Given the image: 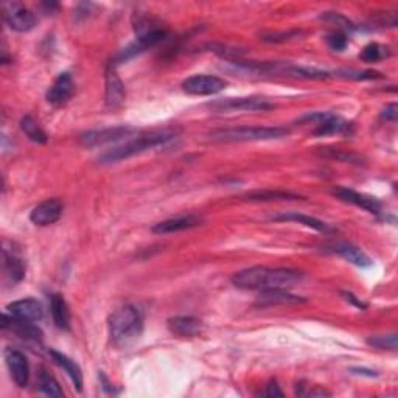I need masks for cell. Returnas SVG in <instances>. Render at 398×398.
<instances>
[{"instance_id":"cell-11","label":"cell","mask_w":398,"mask_h":398,"mask_svg":"<svg viewBox=\"0 0 398 398\" xmlns=\"http://www.w3.org/2000/svg\"><path fill=\"white\" fill-rule=\"evenodd\" d=\"M5 363L6 367H8L14 385L20 389L27 387L30 380V366L24 353L8 347L5 350Z\"/></svg>"},{"instance_id":"cell-35","label":"cell","mask_w":398,"mask_h":398,"mask_svg":"<svg viewBox=\"0 0 398 398\" xmlns=\"http://www.w3.org/2000/svg\"><path fill=\"white\" fill-rule=\"evenodd\" d=\"M398 117V106L397 103H390L387 106L383 109L381 112V118L386 120V122H395Z\"/></svg>"},{"instance_id":"cell-25","label":"cell","mask_w":398,"mask_h":398,"mask_svg":"<svg viewBox=\"0 0 398 398\" xmlns=\"http://www.w3.org/2000/svg\"><path fill=\"white\" fill-rule=\"evenodd\" d=\"M50 356L51 359H54L55 364H58L61 369L69 375V378L72 380V383L75 385V387H77V390H82V372L80 369V366L73 361V359H70L67 355H64V353H59L56 350H50Z\"/></svg>"},{"instance_id":"cell-15","label":"cell","mask_w":398,"mask_h":398,"mask_svg":"<svg viewBox=\"0 0 398 398\" xmlns=\"http://www.w3.org/2000/svg\"><path fill=\"white\" fill-rule=\"evenodd\" d=\"M332 193L335 194L337 199H341L344 202H349V204H353L356 207H361L371 213L377 215V213L381 212V202L377 198L369 197V194L358 193L355 190L347 189V187H336V189H333Z\"/></svg>"},{"instance_id":"cell-24","label":"cell","mask_w":398,"mask_h":398,"mask_svg":"<svg viewBox=\"0 0 398 398\" xmlns=\"http://www.w3.org/2000/svg\"><path fill=\"white\" fill-rule=\"evenodd\" d=\"M50 313L54 318L55 325L59 330L69 332L70 330V311L69 305H67L66 299L61 294H51L50 296Z\"/></svg>"},{"instance_id":"cell-28","label":"cell","mask_w":398,"mask_h":398,"mask_svg":"<svg viewBox=\"0 0 398 398\" xmlns=\"http://www.w3.org/2000/svg\"><path fill=\"white\" fill-rule=\"evenodd\" d=\"M322 156L328 157V159H333L337 162H345V163H361L363 157L359 154L355 153H350V151H345V149H340V148H321L319 151Z\"/></svg>"},{"instance_id":"cell-34","label":"cell","mask_w":398,"mask_h":398,"mask_svg":"<svg viewBox=\"0 0 398 398\" xmlns=\"http://www.w3.org/2000/svg\"><path fill=\"white\" fill-rule=\"evenodd\" d=\"M300 35V32H283V33H271V35H265L261 37L263 41H268V42H283L287 39H291V37H294Z\"/></svg>"},{"instance_id":"cell-4","label":"cell","mask_w":398,"mask_h":398,"mask_svg":"<svg viewBox=\"0 0 398 398\" xmlns=\"http://www.w3.org/2000/svg\"><path fill=\"white\" fill-rule=\"evenodd\" d=\"M290 136V130L283 126H237L223 128L209 134V140L215 144H234V142L275 140Z\"/></svg>"},{"instance_id":"cell-10","label":"cell","mask_w":398,"mask_h":398,"mask_svg":"<svg viewBox=\"0 0 398 398\" xmlns=\"http://www.w3.org/2000/svg\"><path fill=\"white\" fill-rule=\"evenodd\" d=\"M167 36V32L162 28H154V30H149V32L144 33V35H139L137 39L131 42L130 46L125 47L120 54L117 55V64L120 63H126L132 59L134 56H137L140 54H144L148 49H151L154 46H157L161 41H163V37Z\"/></svg>"},{"instance_id":"cell-30","label":"cell","mask_w":398,"mask_h":398,"mask_svg":"<svg viewBox=\"0 0 398 398\" xmlns=\"http://www.w3.org/2000/svg\"><path fill=\"white\" fill-rule=\"evenodd\" d=\"M386 56H389V49L380 46L377 42H372L369 46H366L361 51V55H359V58L366 63H377Z\"/></svg>"},{"instance_id":"cell-2","label":"cell","mask_w":398,"mask_h":398,"mask_svg":"<svg viewBox=\"0 0 398 398\" xmlns=\"http://www.w3.org/2000/svg\"><path fill=\"white\" fill-rule=\"evenodd\" d=\"M175 137H176V132L173 130H162V131L149 132L147 134V136L128 139L125 140V144L117 145L114 148L108 149L106 153H103L99 157V162L100 163H116L120 161L130 159V157L145 153L148 151V149L165 145L167 142L173 140Z\"/></svg>"},{"instance_id":"cell-17","label":"cell","mask_w":398,"mask_h":398,"mask_svg":"<svg viewBox=\"0 0 398 398\" xmlns=\"http://www.w3.org/2000/svg\"><path fill=\"white\" fill-rule=\"evenodd\" d=\"M126 99V89L123 81L117 75L116 66H109L106 70V104L109 108L122 106Z\"/></svg>"},{"instance_id":"cell-29","label":"cell","mask_w":398,"mask_h":398,"mask_svg":"<svg viewBox=\"0 0 398 398\" xmlns=\"http://www.w3.org/2000/svg\"><path fill=\"white\" fill-rule=\"evenodd\" d=\"M39 389L42 394H46L49 397H64V392L61 386H59V383L51 377L46 369H42L39 373Z\"/></svg>"},{"instance_id":"cell-37","label":"cell","mask_w":398,"mask_h":398,"mask_svg":"<svg viewBox=\"0 0 398 398\" xmlns=\"http://www.w3.org/2000/svg\"><path fill=\"white\" fill-rule=\"evenodd\" d=\"M342 296L347 299L350 304H353L356 308H359V310H366V308H367V305L364 302H361V300H358V297L353 296L352 292H342Z\"/></svg>"},{"instance_id":"cell-26","label":"cell","mask_w":398,"mask_h":398,"mask_svg":"<svg viewBox=\"0 0 398 398\" xmlns=\"http://www.w3.org/2000/svg\"><path fill=\"white\" fill-rule=\"evenodd\" d=\"M244 198H246V201H254V202L302 199V197H299V194L290 193V192H282V190H257V192L247 193Z\"/></svg>"},{"instance_id":"cell-5","label":"cell","mask_w":398,"mask_h":398,"mask_svg":"<svg viewBox=\"0 0 398 398\" xmlns=\"http://www.w3.org/2000/svg\"><path fill=\"white\" fill-rule=\"evenodd\" d=\"M297 123H313L314 136H330V134H349L352 123L345 122L333 112H311L297 120Z\"/></svg>"},{"instance_id":"cell-16","label":"cell","mask_w":398,"mask_h":398,"mask_svg":"<svg viewBox=\"0 0 398 398\" xmlns=\"http://www.w3.org/2000/svg\"><path fill=\"white\" fill-rule=\"evenodd\" d=\"M4 271H5V277L13 287L18 285L19 282L24 280L25 277V263L24 259L20 257L19 252L16 249H11L8 246H4Z\"/></svg>"},{"instance_id":"cell-23","label":"cell","mask_w":398,"mask_h":398,"mask_svg":"<svg viewBox=\"0 0 398 398\" xmlns=\"http://www.w3.org/2000/svg\"><path fill=\"white\" fill-rule=\"evenodd\" d=\"M335 254L341 255L342 259H345L347 261H350L352 265H355L358 268H369L373 265L372 259L367 255L363 249L359 247L349 244V243H337L333 246L332 249Z\"/></svg>"},{"instance_id":"cell-21","label":"cell","mask_w":398,"mask_h":398,"mask_svg":"<svg viewBox=\"0 0 398 398\" xmlns=\"http://www.w3.org/2000/svg\"><path fill=\"white\" fill-rule=\"evenodd\" d=\"M305 299L296 294H291L287 290H263L257 299L259 306L273 305H297L304 304Z\"/></svg>"},{"instance_id":"cell-8","label":"cell","mask_w":398,"mask_h":398,"mask_svg":"<svg viewBox=\"0 0 398 398\" xmlns=\"http://www.w3.org/2000/svg\"><path fill=\"white\" fill-rule=\"evenodd\" d=\"M228 87V81L213 75H193L182 82L185 94L197 97H209L223 92Z\"/></svg>"},{"instance_id":"cell-22","label":"cell","mask_w":398,"mask_h":398,"mask_svg":"<svg viewBox=\"0 0 398 398\" xmlns=\"http://www.w3.org/2000/svg\"><path fill=\"white\" fill-rule=\"evenodd\" d=\"M273 221H292V223H299V224H304V226L310 228V229H313V230L322 232V234H333V232H335V229H333L332 226H330V224L318 220V218L308 216V215L299 213V212H287V213L275 215V216L273 218Z\"/></svg>"},{"instance_id":"cell-14","label":"cell","mask_w":398,"mask_h":398,"mask_svg":"<svg viewBox=\"0 0 398 398\" xmlns=\"http://www.w3.org/2000/svg\"><path fill=\"white\" fill-rule=\"evenodd\" d=\"M75 94V82L70 73H61L58 75V78L54 81V85L49 87L47 91V101L54 106L59 108L64 106L66 103H69Z\"/></svg>"},{"instance_id":"cell-31","label":"cell","mask_w":398,"mask_h":398,"mask_svg":"<svg viewBox=\"0 0 398 398\" xmlns=\"http://www.w3.org/2000/svg\"><path fill=\"white\" fill-rule=\"evenodd\" d=\"M367 344L371 347L380 349V350H397V335H378L367 337Z\"/></svg>"},{"instance_id":"cell-20","label":"cell","mask_w":398,"mask_h":398,"mask_svg":"<svg viewBox=\"0 0 398 398\" xmlns=\"http://www.w3.org/2000/svg\"><path fill=\"white\" fill-rule=\"evenodd\" d=\"M202 220L197 215H185V216H178L171 218V220L157 223L153 228L154 234H173V232H181V230H189L193 228L201 226Z\"/></svg>"},{"instance_id":"cell-6","label":"cell","mask_w":398,"mask_h":398,"mask_svg":"<svg viewBox=\"0 0 398 398\" xmlns=\"http://www.w3.org/2000/svg\"><path fill=\"white\" fill-rule=\"evenodd\" d=\"M137 130L132 126H114V128H103V130L87 131L80 136V144L85 148L104 147L116 142H122L131 139Z\"/></svg>"},{"instance_id":"cell-38","label":"cell","mask_w":398,"mask_h":398,"mask_svg":"<svg viewBox=\"0 0 398 398\" xmlns=\"http://www.w3.org/2000/svg\"><path fill=\"white\" fill-rule=\"evenodd\" d=\"M352 372H355L356 375H367V377H377V372H373V371L367 372L366 369H352Z\"/></svg>"},{"instance_id":"cell-12","label":"cell","mask_w":398,"mask_h":398,"mask_svg":"<svg viewBox=\"0 0 398 398\" xmlns=\"http://www.w3.org/2000/svg\"><path fill=\"white\" fill-rule=\"evenodd\" d=\"M13 319L24 322H39L44 318V308L36 299H20L6 306V311Z\"/></svg>"},{"instance_id":"cell-1","label":"cell","mask_w":398,"mask_h":398,"mask_svg":"<svg viewBox=\"0 0 398 398\" xmlns=\"http://www.w3.org/2000/svg\"><path fill=\"white\" fill-rule=\"evenodd\" d=\"M304 274L288 268L254 266L232 275V283L240 290H287L302 282Z\"/></svg>"},{"instance_id":"cell-13","label":"cell","mask_w":398,"mask_h":398,"mask_svg":"<svg viewBox=\"0 0 398 398\" xmlns=\"http://www.w3.org/2000/svg\"><path fill=\"white\" fill-rule=\"evenodd\" d=\"M63 210L64 206L59 199H46L32 210L30 221L36 224V226H50V224H55L63 216Z\"/></svg>"},{"instance_id":"cell-18","label":"cell","mask_w":398,"mask_h":398,"mask_svg":"<svg viewBox=\"0 0 398 398\" xmlns=\"http://www.w3.org/2000/svg\"><path fill=\"white\" fill-rule=\"evenodd\" d=\"M4 330H11V332L20 336L22 340L33 341V342H41L42 341V332L41 328L35 325V322H24V321H16L13 319L8 313L4 314Z\"/></svg>"},{"instance_id":"cell-3","label":"cell","mask_w":398,"mask_h":398,"mask_svg":"<svg viewBox=\"0 0 398 398\" xmlns=\"http://www.w3.org/2000/svg\"><path fill=\"white\" fill-rule=\"evenodd\" d=\"M144 332V316L137 306L123 305L111 314L109 335L111 340L120 347L132 344Z\"/></svg>"},{"instance_id":"cell-33","label":"cell","mask_w":398,"mask_h":398,"mask_svg":"<svg viewBox=\"0 0 398 398\" xmlns=\"http://www.w3.org/2000/svg\"><path fill=\"white\" fill-rule=\"evenodd\" d=\"M327 42H328V46L332 47L333 50L336 51H342L345 47H347V36H345L344 33H333V35H328L327 36Z\"/></svg>"},{"instance_id":"cell-36","label":"cell","mask_w":398,"mask_h":398,"mask_svg":"<svg viewBox=\"0 0 398 398\" xmlns=\"http://www.w3.org/2000/svg\"><path fill=\"white\" fill-rule=\"evenodd\" d=\"M266 397H271V398H275V397H283V392L280 390V386L277 385V381L273 380V381H269V385L266 386V392H265Z\"/></svg>"},{"instance_id":"cell-27","label":"cell","mask_w":398,"mask_h":398,"mask_svg":"<svg viewBox=\"0 0 398 398\" xmlns=\"http://www.w3.org/2000/svg\"><path fill=\"white\" fill-rule=\"evenodd\" d=\"M20 130L30 140L35 142V144H47V140H49L47 134L44 132V130L39 126V123H37L32 116L22 117Z\"/></svg>"},{"instance_id":"cell-7","label":"cell","mask_w":398,"mask_h":398,"mask_svg":"<svg viewBox=\"0 0 398 398\" xmlns=\"http://www.w3.org/2000/svg\"><path fill=\"white\" fill-rule=\"evenodd\" d=\"M207 106L218 112L226 111H249V112H259V111H269L274 109L275 104L265 99H259V97H238V99H223L216 100L213 103H209Z\"/></svg>"},{"instance_id":"cell-32","label":"cell","mask_w":398,"mask_h":398,"mask_svg":"<svg viewBox=\"0 0 398 398\" xmlns=\"http://www.w3.org/2000/svg\"><path fill=\"white\" fill-rule=\"evenodd\" d=\"M336 77L347 78V80H356V81H366V80H378L383 78V75L380 72L375 70H340L336 72Z\"/></svg>"},{"instance_id":"cell-9","label":"cell","mask_w":398,"mask_h":398,"mask_svg":"<svg viewBox=\"0 0 398 398\" xmlns=\"http://www.w3.org/2000/svg\"><path fill=\"white\" fill-rule=\"evenodd\" d=\"M4 18L6 25L18 33H27L36 25L35 14L19 2L4 4Z\"/></svg>"},{"instance_id":"cell-19","label":"cell","mask_w":398,"mask_h":398,"mask_svg":"<svg viewBox=\"0 0 398 398\" xmlns=\"http://www.w3.org/2000/svg\"><path fill=\"white\" fill-rule=\"evenodd\" d=\"M168 330L176 336L193 337L202 332V322L194 316H175L167 321Z\"/></svg>"}]
</instances>
